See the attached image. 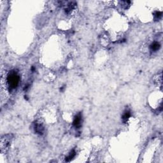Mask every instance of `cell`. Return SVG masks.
<instances>
[{"instance_id": "1", "label": "cell", "mask_w": 163, "mask_h": 163, "mask_svg": "<svg viewBox=\"0 0 163 163\" xmlns=\"http://www.w3.org/2000/svg\"><path fill=\"white\" fill-rule=\"evenodd\" d=\"M6 81H7L8 87L10 88V89L12 90V89H15L17 87L19 84V81H20V77L16 72H11L8 75Z\"/></svg>"}, {"instance_id": "2", "label": "cell", "mask_w": 163, "mask_h": 163, "mask_svg": "<svg viewBox=\"0 0 163 163\" xmlns=\"http://www.w3.org/2000/svg\"><path fill=\"white\" fill-rule=\"evenodd\" d=\"M11 138L10 135H6L1 138V152L6 150L10 146V143L11 142Z\"/></svg>"}, {"instance_id": "3", "label": "cell", "mask_w": 163, "mask_h": 163, "mask_svg": "<svg viewBox=\"0 0 163 163\" xmlns=\"http://www.w3.org/2000/svg\"><path fill=\"white\" fill-rule=\"evenodd\" d=\"M81 122H82V115L80 113H78V115L75 117L74 120H73V124L74 127L76 128H79L81 126Z\"/></svg>"}, {"instance_id": "4", "label": "cell", "mask_w": 163, "mask_h": 163, "mask_svg": "<svg viewBox=\"0 0 163 163\" xmlns=\"http://www.w3.org/2000/svg\"><path fill=\"white\" fill-rule=\"evenodd\" d=\"M34 131L37 133L40 134H42L44 131V127L40 123H36L34 125Z\"/></svg>"}, {"instance_id": "5", "label": "cell", "mask_w": 163, "mask_h": 163, "mask_svg": "<svg viewBox=\"0 0 163 163\" xmlns=\"http://www.w3.org/2000/svg\"><path fill=\"white\" fill-rule=\"evenodd\" d=\"M160 46H161V45H160L159 43L157 42V41H154L151 44V45L150 46V49L151 51H157L159 49Z\"/></svg>"}, {"instance_id": "6", "label": "cell", "mask_w": 163, "mask_h": 163, "mask_svg": "<svg viewBox=\"0 0 163 163\" xmlns=\"http://www.w3.org/2000/svg\"><path fill=\"white\" fill-rule=\"evenodd\" d=\"M131 117V112L129 110H126L122 115V120L124 122H126Z\"/></svg>"}, {"instance_id": "7", "label": "cell", "mask_w": 163, "mask_h": 163, "mask_svg": "<svg viewBox=\"0 0 163 163\" xmlns=\"http://www.w3.org/2000/svg\"><path fill=\"white\" fill-rule=\"evenodd\" d=\"M76 155V153H75V150H73L72 152H71V153L69 154V156H68V157H66V161H70L73 158V157L75 156Z\"/></svg>"}, {"instance_id": "8", "label": "cell", "mask_w": 163, "mask_h": 163, "mask_svg": "<svg viewBox=\"0 0 163 163\" xmlns=\"http://www.w3.org/2000/svg\"><path fill=\"white\" fill-rule=\"evenodd\" d=\"M154 16L156 19H159L162 17V12H161V11H157L155 14Z\"/></svg>"}]
</instances>
